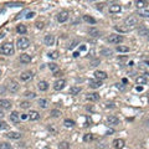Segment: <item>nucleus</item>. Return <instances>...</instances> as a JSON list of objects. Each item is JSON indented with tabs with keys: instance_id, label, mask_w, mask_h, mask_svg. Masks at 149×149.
<instances>
[{
	"instance_id": "43",
	"label": "nucleus",
	"mask_w": 149,
	"mask_h": 149,
	"mask_svg": "<svg viewBox=\"0 0 149 149\" xmlns=\"http://www.w3.org/2000/svg\"><path fill=\"white\" fill-rule=\"evenodd\" d=\"M25 96L30 97V98H35V93L34 92H25Z\"/></svg>"
},
{
	"instance_id": "48",
	"label": "nucleus",
	"mask_w": 149,
	"mask_h": 149,
	"mask_svg": "<svg viewBox=\"0 0 149 149\" xmlns=\"http://www.w3.org/2000/svg\"><path fill=\"white\" fill-rule=\"evenodd\" d=\"M21 119H27V114H23L21 116Z\"/></svg>"
},
{
	"instance_id": "45",
	"label": "nucleus",
	"mask_w": 149,
	"mask_h": 149,
	"mask_svg": "<svg viewBox=\"0 0 149 149\" xmlns=\"http://www.w3.org/2000/svg\"><path fill=\"white\" fill-rule=\"evenodd\" d=\"M102 53H106V56H108V55H111V53H112V51H111V50H109V51H108V50H103Z\"/></svg>"
},
{
	"instance_id": "7",
	"label": "nucleus",
	"mask_w": 149,
	"mask_h": 149,
	"mask_svg": "<svg viewBox=\"0 0 149 149\" xmlns=\"http://www.w3.org/2000/svg\"><path fill=\"white\" fill-rule=\"evenodd\" d=\"M108 10H109L111 14H118V12H121L122 6L119 5V4L114 3V4H112V5H109V9Z\"/></svg>"
},
{
	"instance_id": "6",
	"label": "nucleus",
	"mask_w": 149,
	"mask_h": 149,
	"mask_svg": "<svg viewBox=\"0 0 149 149\" xmlns=\"http://www.w3.org/2000/svg\"><path fill=\"white\" fill-rule=\"evenodd\" d=\"M65 86H66V81L61 78V80H57L55 83H53V90L55 91H61V90L65 88Z\"/></svg>"
},
{
	"instance_id": "42",
	"label": "nucleus",
	"mask_w": 149,
	"mask_h": 149,
	"mask_svg": "<svg viewBox=\"0 0 149 149\" xmlns=\"http://www.w3.org/2000/svg\"><path fill=\"white\" fill-rule=\"evenodd\" d=\"M83 140L85 142H88V140H92V134H86L83 137Z\"/></svg>"
},
{
	"instance_id": "1",
	"label": "nucleus",
	"mask_w": 149,
	"mask_h": 149,
	"mask_svg": "<svg viewBox=\"0 0 149 149\" xmlns=\"http://www.w3.org/2000/svg\"><path fill=\"white\" fill-rule=\"evenodd\" d=\"M15 52V49H14V45L11 42H5L1 45V47H0V53H3V55L5 56H10V55H14Z\"/></svg>"
},
{
	"instance_id": "23",
	"label": "nucleus",
	"mask_w": 149,
	"mask_h": 149,
	"mask_svg": "<svg viewBox=\"0 0 149 149\" xmlns=\"http://www.w3.org/2000/svg\"><path fill=\"white\" fill-rule=\"evenodd\" d=\"M81 92V87H76V86H73L70 88V94H72V96H76V94H78Z\"/></svg>"
},
{
	"instance_id": "30",
	"label": "nucleus",
	"mask_w": 149,
	"mask_h": 149,
	"mask_svg": "<svg viewBox=\"0 0 149 149\" xmlns=\"http://www.w3.org/2000/svg\"><path fill=\"white\" fill-rule=\"evenodd\" d=\"M11 144L10 143H8V142H3V143H0V149H11Z\"/></svg>"
},
{
	"instance_id": "2",
	"label": "nucleus",
	"mask_w": 149,
	"mask_h": 149,
	"mask_svg": "<svg viewBox=\"0 0 149 149\" xmlns=\"http://www.w3.org/2000/svg\"><path fill=\"white\" fill-rule=\"evenodd\" d=\"M137 24H138V20H137V18H134V16H129V18H127L124 20V25H126V27L128 30H131L132 27H134Z\"/></svg>"
},
{
	"instance_id": "13",
	"label": "nucleus",
	"mask_w": 149,
	"mask_h": 149,
	"mask_svg": "<svg viewBox=\"0 0 149 149\" xmlns=\"http://www.w3.org/2000/svg\"><path fill=\"white\" fill-rule=\"evenodd\" d=\"M94 77H96L98 81H102V80H106L108 76H107V73L105 71H94Z\"/></svg>"
},
{
	"instance_id": "9",
	"label": "nucleus",
	"mask_w": 149,
	"mask_h": 149,
	"mask_svg": "<svg viewBox=\"0 0 149 149\" xmlns=\"http://www.w3.org/2000/svg\"><path fill=\"white\" fill-rule=\"evenodd\" d=\"M107 123L109 126H117V124H119V118L116 116H109V117H107Z\"/></svg>"
},
{
	"instance_id": "24",
	"label": "nucleus",
	"mask_w": 149,
	"mask_h": 149,
	"mask_svg": "<svg viewBox=\"0 0 149 149\" xmlns=\"http://www.w3.org/2000/svg\"><path fill=\"white\" fill-rule=\"evenodd\" d=\"M74 124H76V123H74V121H72V119H65V121H64V126L66 127V128H72V127H74Z\"/></svg>"
},
{
	"instance_id": "19",
	"label": "nucleus",
	"mask_w": 149,
	"mask_h": 149,
	"mask_svg": "<svg viewBox=\"0 0 149 149\" xmlns=\"http://www.w3.org/2000/svg\"><path fill=\"white\" fill-rule=\"evenodd\" d=\"M20 78H21L23 81H29V80H31V78H32V72H30V71L24 72L21 76H20Z\"/></svg>"
},
{
	"instance_id": "10",
	"label": "nucleus",
	"mask_w": 149,
	"mask_h": 149,
	"mask_svg": "<svg viewBox=\"0 0 149 149\" xmlns=\"http://www.w3.org/2000/svg\"><path fill=\"white\" fill-rule=\"evenodd\" d=\"M10 121L14 123V124H18V123H20V114L18 113V112H11L10 113Z\"/></svg>"
},
{
	"instance_id": "25",
	"label": "nucleus",
	"mask_w": 149,
	"mask_h": 149,
	"mask_svg": "<svg viewBox=\"0 0 149 149\" xmlns=\"http://www.w3.org/2000/svg\"><path fill=\"white\" fill-rule=\"evenodd\" d=\"M137 85H140V86H143V85H147V78L144 77V76H139V77H137Z\"/></svg>"
},
{
	"instance_id": "14",
	"label": "nucleus",
	"mask_w": 149,
	"mask_h": 149,
	"mask_svg": "<svg viewBox=\"0 0 149 149\" xmlns=\"http://www.w3.org/2000/svg\"><path fill=\"white\" fill-rule=\"evenodd\" d=\"M44 42L47 46H52L53 42H55V37H53V35H46L44 39Z\"/></svg>"
},
{
	"instance_id": "53",
	"label": "nucleus",
	"mask_w": 149,
	"mask_h": 149,
	"mask_svg": "<svg viewBox=\"0 0 149 149\" xmlns=\"http://www.w3.org/2000/svg\"><path fill=\"white\" fill-rule=\"evenodd\" d=\"M144 64H146L147 66H149V62H148V61H146V62H144Z\"/></svg>"
},
{
	"instance_id": "35",
	"label": "nucleus",
	"mask_w": 149,
	"mask_h": 149,
	"mask_svg": "<svg viewBox=\"0 0 149 149\" xmlns=\"http://www.w3.org/2000/svg\"><path fill=\"white\" fill-rule=\"evenodd\" d=\"M59 148L60 149H70V144L67 142H61L59 144Z\"/></svg>"
},
{
	"instance_id": "34",
	"label": "nucleus",
	"mask_w": 149,
	"mask_h": 149,
	"mask_svg": "<svg viewBox=\"0 0 149 149\" xmlns=\"http://www.w3.org/2000/svg\"><path fill=\"white\" fill-rule=\"evenodd\" d=\"M135 4H137V8L140 10V9H144V6L147 5V1H139V0H138Z\"/></svg>"
},
{
	"instance_id": "27",
	"label": "nucleus",
	"mask_w": 149,
	"mask_h": 149,
	"mask_svg": "<svg viewBox=\"0 0 149 149\" xmlns=\"http://www.w3.org/2000/svg\"><path fill=\"white\" fill-rule=\"evenodd\" d=\"M83 20L88 24H96V19H93L92 16H90V15H83Z\"/></svg>"
},
{
	"instance_id": "5",
	"label": "nucleus",
	"mask_w": 149,
	"mask_h": 149,
	"mask_svg": "<svg viewBox=\"0 0 149 149\" xmlns=\"http://www.w3.org/2000/svg\"><path fill=\"white\" fill-rule=\"evenodd\" d=\"M107 41H108L109 44H121L123 41V36L122 35H111Z\"/></svg>"
},
{
	"instance_id": "12",
	"label": "nucleus",
	"mask_w": 149,
	"mask_h": 149,
	"mask_svg": "<svg viewBox=\"0 0 149 149\" xmlns=\"http://www.w3.org/2000/svg\"><path fill=\"white\" fill-rule=\"evenodd\" d=\"M27 118L30 119V121H37V119L40 118V113L37 111H30L27 114Z\"/></svg>"
},
{
	"instance_id": "17",
	"label": "nucleus",
	"mask_w": 149,
	"mask_h": 149,
	"mask_svg": "<svg viewBox=\"0 0 149 149\" xmlns=\"http://www.w3.org/2000/svg\"><path fill=\"white\" fill-rule=\"evenodd\" d=\"M101 86H102V81H98V80H91L90 81L91 88H99Z\"/></svg>"
},
{
	"instance_id": "38",
	"label": "nucleus",
	"mask_w": 149,
	"mask_h": 149,
	"mask_svg": "<svg viewBox=\"0 0 149 149\" xmlns=\"http://www.w3.org/2000/svg\"><path fill=\"white\" fill-rule=\"evenodd\" d=\"M6 5L9 6V8H14V6H21L23 4L21 3H8Z\"/></svg>"
},
{
	"instance_id": "49",
	"label": "nucleus",
	"mask_w": 149,
	"mask_h": 149,
	"mask_svg": "<svg viewBox=\"0 0 149 149\" xmlns=\"http://www.w3.org/2000/svg\"><path fill=\"white\" fill-rule=\"evenodd\" d=\"M78 56H80V52H74L73 53V57H78Z\"/></svg>"
},
{
	"instance_id": "11",
	"label": "nucleus",
	"mask_w": 149,
	"mask_h": 149,
	"mask_svg": "<svg viewBox=\"0 0 149 149\" xmlns=\"http://www.w3.org/2000/svg\"><path fill=\"white\" fill-rule=\"evenodd\" d=\"M124 140L123 139H121V138H117V139H114L113 140V147L116 148V149H123L124 148Z\"/></svg>"
},
{
	"instance_id": "3",
	"label": "nucleus",
	"mask_w": 149,
	"mask_h": 149,
	"mask_svg": "<svg viewBox=\"0 0 149 149\" xmlns=\"http://www.w3.org/2000/svg\"><path fill=\"white\" fill-rule=\"evenodd\" d=\"M16 44H18L19 50H25V49L29 47V45H30V40H29L27 37H20Z\"/></svg>"
},
{
	"instance_id": "40",
	"label": "nucleus",
	"mask_w": 149,
	"mask_h": 149,
	"mask_svg": "<svg viewBox=\"0 0 149 149\" xmlns=\"http://www.w3.org/2000/svg\"><path fill=\"white\" fill-rule=\"evenodd\" d=\"M77 44H78V41H77V40H74V41H72V42H71V44H70V45H68V49H70V50H72L73 47H76V45H77Z\"/></svg>"
},
{
	"instance_id": "46",
	"label": "nucleus",
	"mask_w": 149,
	"mask_h": 149,
	"mask_svg": "<svg viewBox=\"0 0 149 149\" xmlns=\"http://www.w3.org/2000/svg\"><path fill=\"white\" fill-rule=\"evenodd\" d=\"M36 26L39 27V29H42V27H44V24H42V23H37V24H36Z\"/></svg>"
},
{
	"instance_id": "4",
	"label": "nucleus",
	"mask_w": 149,
	"mask_h": 149,
	"mask_svg": "<svg viewBox=\"0 0 149 149\" xmlns=\"http://www.w3.org/2000/svg\"><path fill=\"white\" fill-rule=\"evenodd\" d=\"M19 88H20V85L16 81H14V80L10 81L9 85H8V90H9L11 93H16L19 91Z\"/></svg>"
},
{
	"instance_id": "37",
	"label": "nucleus",
	"mask_w": 149,
	"mask_h": 149,
	"mask_svg": "<svg viewBox=\"0 0 149 149\" xmlns=\"http://www.w3.org/2000/svg\"><path fill=\"white\" fill-rule=\"evenodd\" d=\"M51 116H52V117H60V116H61V112L60 111H57V109H53L52 112H51Z\"/></svg>"
},
{
	"instance_id": "20",
	"label": "nucleus",
	"mask_w": 149,
	"mask_h": 149,
	"mask_svg": "<svg viewBox=\"0 0 149 149\" xmlns=\"http://www.w3.org/2000/svg\"><path fill=\"white\" fill-rule=\"evenodd\" d=\"M37 87H39V90H40V91H47L49 85H47V82H46V81H40L39 83H37Z\"/></svg>"
},
{
	"instance_id": "29",
	"label": "nucleus",
	"mask_w": 149,
	"mask_h": 149,
	"mask_svg": "<svg viewBox=\"0 0 149 149\" xmlns=\"http://www.w3.org/2000/svg\"><path fill=\"white\" fill-rule=\"evenodd\" d=\"M116 50H117L118 52H128V51H129V47H128V46H122V45H119V46H117V49H116Z\"/></svg>"
},
{
	"instance_id": "47",
	"label": "nucleus",
	"mask_w": 149,
	"mask_h": 149,
	"mask_svg": "<svg viewBox=\"0 0 149 149\" xmlns=\"http://www.w3.org/2000/svg\"><path fill=\"white\" fill-rule=\"evenodd\" d=\"M138 92H140V91H143V86H137V88H135Z\"/></svg>"
},
{
	"instance_id": "50",
	"label": "nucleus",
	"mask_w": 149,
	"mask_h": 149,
	"mask_svg": "<svg viewBox=\"0 0 149 149\" xmlns=\"http://www.w3.org/2000/svg\"><path fill=\"white\" fill-rule=\"evenodd\" d=\"M97 64H99V61H98V60H97V61H94L93 64H92V66H97Z\"/></svg>"
},
{
	"instance_id": "36",
	"label": "nucleus",
	"mask_w": 149,
	"mask_h": 149,
	"mask_svg": "<svg viewBox=\"0 0 149 149\" xmlns=\"http://www.w3.org/2000/svg\"><path fill=\"white\" fill-rule=\"evenodd\" d=\"M49 67H50V70H51V71H53V72H56L57 70H59V66H57L56 64H50Z\"/></svg>"
},
{
	"instance_id": "32",
	"label": "nucleus",
	"mask_w": 149,
	"mask_h": 149,
	"mask_svg": "<svg viewBox=\"0 0 149 149\" xmlns=\"http://www.w3.org/2000/svg\"><path fill=\"white\" fill-rule=\"evenodd\" d=\"M47 56L50 57V59H53V60H56L57 57H59V52H57V51H52V52H49V53H47Z\"/></svg>"
},
{
	"instance_id": "31",
	"label": "nucleus",
	"mask_w": 149,
	"mask_h": 149,
	"mask_svg": "<svg viewBox=\"0 0 149 149\" xmlns=\"http://www.w3.org/2000/svg\"><path fill=\"white\" fill-rule=\"evenodd\" d=\"M90 35L91 36H94V37H98L99 35H101V34H99V31L98 30H96V29H90Z\"/></svg>"
},
{
	"instance_id": "54",
	"label": "nucleus",
	"mask_w": 149,
	"mask_h": 149,
	"mask_svg": "<svg viewBox=\"0 0 149 149\" xmlns=\"http://www.w3.org/2000/svg\"><path fill=\"white\" fill-rule=\"evenodd\" d=\"M147 126H148V127H149V121H147Z\"/></svg>"
},
{
	"instance_id": "33",
	"label": "nucleus",
	"mask_w": 149,
	"mask_h": 149,
	"mask_svg": "<svg viewBox=\"0 0 149 149\" xmlns=\"http://www.w3.org/2000/svg\"><path fill=\"white\" fill-rule=\"evenodd\" d=\"M30 106H31V103H30V102H27V101H24V102L20 103V107H21V108H24V109L30 108Z\"/></svg>"
},
{
	"instance_id": "39",
	"label": "nucleus",
	"mask_w": 149,
	"mask_h": 149,
	"mask_svg": "<svg viewBox=\"0 0 149 149\" xmlns=\"http://www.w3.org/2000/svg\"><path fill=\"white\" fill-rule=\"evenodd\" d=\"M6 128H8L6 122H4V121L0 122V131H4V129H6Z\"/></svg>"
},
{
	"instance_id": "52",
	"label": "nucleus",
	"mask_w": 149,
	"mask_h": 149,
	"mask_svg": "<svg viewBox=\"0 0 149 149\" xmlns=\"http://www.w3.org/2000/svg\"><path fill=\"white\" fill-rule=\"evenodd\" d=\"M3 116H4V113L1 112V109H0V118H3Z\"/></svg>"
},
{
	"instance_id": "41",
	"label": "nucleus",
	"mask_w": 149,
	"mask_h": 149,
	"mask_svg": "<svg viewBox=\"0 0 149 149\" xmlns=\"http://www.w3.org/2000/svg\"><path fill=\"white\" fill-rule=\"evenodd\" d=\"M149 31L147 29H139V35H148Z\"/></svg>"
},
{
	"instance_id": "26",
	"label": "nucleus",
	"mask_w": 149,
	"mask_h": 149,
	"mask_svg": "<svg viewBox=\"0 0 149 149\" xmlns=\"http://www.w3.org/2000/svg\"><path fill=\"white\" fill-rule=\"evenodd\" d=\"M16 30H18V32L19 34H21V35H24V34H26V31H27V29H26V26L25 25H18V27H16Z\"/></svg>"
},
{
	"instance_id": "55",
	"label": "nucleus",
	"mask_w": 149,
	"mask_h": 149,
	"mask_svg": "<svg viewBox=\"0 0 149 149\" xmlns=\"http://www.w3.org/2000/svg\"><path fill=\"white\" fill-rule=\"evenodd\" d=\"M148 102H149V93H148Z\"/></svg>"
},
{
	"instance_id": "51",
	"label": "nucleus",
	"mask_w": 149,
	"mask_h": 149,
	"mask_svg": "<svg viewBox=\"0 0 149 149\" xmlns=\"http://www.w3.org/2000/svg\"><path fill=\"white\" fill-rule=\"evenodd\" d=\"M80 50H81V51H85V50H86V46H81Z\"/></svg>"
},
{
	"instance_id": "21",
	"label": "nucleus",
	"mask_w": 149,
	"mask_h": 149,
	"mask_svg": "<svg viewBox=\"0 0 149 149\" xmlns=\"http://www.w3.org/2000/svg\"><path fill=\"white\" fill-rule=\"evenodd\" d=\"M138 15L140 16V18H149V9H140L138 10Z\"/></svg>"
},
{
	"instance_id": "44",
	"label": "nucleus",
	"mask_w": 149,
	"mask_h": 149,
	"mask_svg": "<svg viewBox=\"0 0 149 149\" xmlns=\"http://www.w3.org/2000/svg\"><path fill=\"white\" fill-rule=\"evenodd\" d=\"M34 15H35V12L34 11H30V12H27V15L25 16L26 19H31V18H34Z\"/></svg>"
},
{
	"instance_id": "16",
	"label": "nucleus",
	"mask_w": 149,
	"mask_h": 149,
	"mask_svg": "<svg viewBox=\"0 0 149 149\" xmlns=\"http://www.w3.org/2000/svg\"><path fill=\"white\" fill-rule=\"evenodd\" d=\"M30 61H31V56L30 55H27V53H23V55H20V62L21 64H30Z\"/></svg>"
},
{
	"instance_id": "8",
	"label": "nucleus",
	"mask_w": 149,
	"mask_h": 149,
	"mask_svg": "<svg viewBox=\"0 0 149 149\" xmlns=\"http://www.w3.org/2000/svg\"><path fill=\"white\" fill-rule=\"evenodd\" d=\"M68 19V12L67 11H61L59 15H57V21L59 23H65L67 21Z\"/></svg>"
},
{
	"instance_id": "15",
	"label": "nucleus",
	"mask_w": 149,
	"mask_h": 149,
	"mask_svg": "<svg viewBox=\"0 0 149 149\" xmlns=\"http://www.w3.org/2000/svg\"><path fill=\"white\" fill-rule=\"evenodd\" d=\"M0 107L3 109H10L11 108V102L8 99H0Z\"/></svg>"
},
{
	"instance_id": "28",
	"label": "nucleus",
	"mask_w": 149,
	"mask_h": 149,
	"mask_svg": "<svg viewBox=\"0 0 149 149\" xmlns=\"http://www.w3.org/2000/svg\"><path fill=\"white\" fill-rule=\"evenodd\" d=\"M39 106L41 107V108H47L49 102L46 101V99H44V98H40L39 99Z\"/></svg>"
},
{
	"instance_id": "22",
	"label": "nucleus",
	"mask_w": 149,
	"mask_h": 149,
	"mask_svg": "<svg viewBox=\"0 0 149 149\" xmlns=\"http://www.w3.org/2000/svg\"><path fill=\"white\" fill-rule=\"evenodd\" d=\"M6 135H8V138H10V139H20V137H21V134L18 133V132H9Z\"/></svg>"
},
{
	"instance_id": "18",
	"label": "nucleus",
	"mask_w": 149,
	"mask_h": 149,
	"mask_svg": "<svg viewBox=\"0 0 149 149\" xmlns=\"http://www.w3.org/2000/svg\"><path fill=\"white\" fill-rule=\"evenodd\" d=\"M86 99H88V101H92V102H96L99 99V94L98 93H88L86 96Z\"/></svg>"
}]
</instances>
